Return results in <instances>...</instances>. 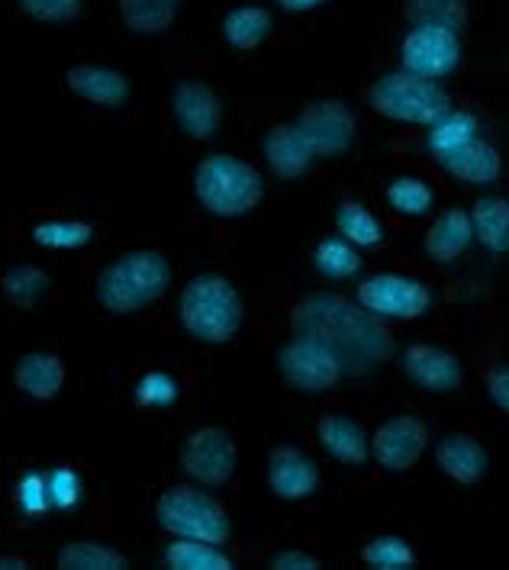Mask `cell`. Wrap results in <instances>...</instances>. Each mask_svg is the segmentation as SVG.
<instances>
[{
  "label": "cell",
  "instance_id": "1",
  "mask_svg": "<svg viewBox=\"0 0 509 570\" xmlns=\"http://www.w3.org/2000/svg\"><path fill=\"white\" fill-rule=\"evenodd\" d=\"M291 332L330 345L345 367V377H371L397 358V338L388 323L335 291L303 294L291 309Z\"/></svg>",
  "mask_w": 509,
  "mask_h": 570
},
{
  "label": "cell",
  "instance_id": "2",
  "mask_svg": "<svg viewBox=\"0 0 509 570\" xmlns=\"http://www.w3.org/2000/svg\"><path fill=\"white\" fill-rule=\"evenodd\" d=\"M175 281L172 262L155 248H129L94 281V301L110 316H136L158 303Z\"/></svg>",
  "mask_w": 509,
  "mask_h": 570
},
{
  "label": "cell",
  "instance_id": "3",
  "mask_svg": "<svg viewBox=\"0 0 509 570\" xmlns=\"http://www.w3.org/2000/svg\"><path fill=\"white\" fill-rule=\"evenodd\" d=\"M178 323L200 345H229L245 323L239 287L223 274H194L178 297Z\"/></svg>",
  "mask_w": 509,
  "mask_h": 570
},
{
  "label": "cell",
  "instance_id": "4",
  "mask_svg": "<svg viewBox=\"0 0 509 570\" xmlns=\"http://www.w3.org/2000/svg\"><path fill=\"white\" fill-rule=\"evenodd\" d=\"M194 200L213 219H242L265 200L262 171L229 151H213L194 168Z\"/></svg>",
  "mask_w": 509,
  "mask_h": 570
},
{
  "label": "cell",
  "instance_id": "5",
  "mask_svg": "<svg viewBox=\"0 0 509 570\" xmlns=\"http://www.w3.org/2000/svg\"><path fill=\"white\" fill-rule=\"evenodd\" d=\"M368 107L390 122L403 126H422L429 129L435 120H442L451 110V94L442 81L410 75L403 68L381 75L368 88Z\"/></svg>",
  "mask_w": 509,
  "mask_h": 570
},
{
  "label": "cell",
  "instance_id": "6",
  "mask_svg": "<svg viewBox=\"0 0 509 570\" xmlns=\"http://www.w3.org/2000/svg\"><path fill=\"white\" fill-rule=\"evenodd\" d=\"M155 522L172 539H200L223 544L233 532L229 512L207 490L178 483L158 493L155 500Z\"/></svg>",
  "mask_w": 509,
  "mask_h": 570
},
{
  "label": "cell",
  "instance_id": "7",
  "mask_svg": "<svg viewBox=\"0 0 509 570\" xmlns=\"http://www.w3.org/2000/svg\"><path fill=\"white\" fill-rule=\"evenodd\" d=\"M352 301L359 303L361 309H368L371 316H378L381 323H413V320H422L432 313L435 294L417 274L374 271L355 284Z\"/></svg>",
  "mask_w": 509,
  "mask_h": 570
},
{
  "label": "cell",
  "instance_id": "8",
  "mask_svg": "<svg viewBox=\"0 0 509 570\" xmlns=\"http://www.w3.org/2000/svg\"><path fill=\"white\" fill-rule=\"evenodd\" d=\"M274 367L281 374V381L300 396H323L339 387V381L345 377V367L330 345H323L313 335H300L291 332V338H284L274 352Z\"/></svg>",
  "mask_w": 509,
  "mask_h": 570
},
{
  "label": "cell",
  "instance_id": "9",
  "mask_svg": "<svg viewBox=\"0 0 509 570\" xmlns=\"http://www.w3.org/2000/svg\"><path fill=\"white\" fill-rule=\"evenodd\" d=\"M291 122L303 136V142L310 146L316 161L345 158L349 151L355 149V142H359V117L339 97L310 100Z\"/></svg>",
  "mask_w": 509,
  "mask_h": 570
},
{
  "label": "cell",
  "instance_id": "10",
  "mask_svg": "<svg viewBox=\"0 0 509 570\" xmlns=\"http://www.w3.org/2000/svg\"><path fill=\"white\" fill-rule=\"evenodd\" d=\"M397 59H400V68L410 75L446 81L464 61V39H461V32L449 30V27L413 23L400 39Z\"/></svg>",
  "mask_w": 509,
  "mask_h": 570
},
{
  "label": "cell",
  "instance_id": "11",
  "mask_svg": "<svg viewBox=\"0 0 509 570\" xmlns=\"http://www.w3.org/2000/svg\"><path fill=\"white\" fill-rule=\"evenodd\" d=\"M178 461L184 474L200 487H226L239 468V445L229 429L204 425L184 439Z\"/></svg>",
  "mask_w": 509,
  "mask_h": 570
},
{
  "label": "cell",
  "instance_id": "12",
  "mask_svg": "<svg viewBox=\"0 0 509 570\" xmlns=\"http://www.w3.org/2000/svg\"><path fill=\"white\" fill-rule=\"evenodd\" d=\"M429 425L413 413H397L371 432V461L384 474H410L429 451Z\"/></svg>",
  "mask_w": 509,
  "mask_h": 570
},
{
  "label": "cell",
  "instance_id": "13",
  "mask_svg": "<svg viewBox=\"0 0 509 570\" xmlns=\"http://www.w3.org/2000/svg\"><path fill=\"white\" fill-rule=\"evenodd\" d=\"M397 364L403 371V377L420 387L422 393H435V396H449L464 384V364L461 358L432 342H410L400 355Z\"/></svg>",
  "mask_w": 509,
  "mask_h": 570
},
{
  "label": "cell",
  "instance_id": "14",
  "mask_svg": "<svg viewBox=\"0 0 509 570\" xmlns=\"http://www.w3.org/2000/svg\"><path fill=\"white\" fill-rule=\"evenodd\" d=\"M172 117L178 122V129L187 139H197V142H207L213 139L223 122H226V107H223V97L213 90V85L200 81V78H184L172 88Z\"/></svg>",
  "mask_w": 509,
  "mask_h": 570
},
{
  "label": "cell",
  "instance_id": "15",
  "mask_svg": "<svg viewBox=\"0 0 509 570\" xmlns=\"http://www.w3.org/2000/svg\"><path fill=\"white\" fill-rule=\"evenodd\" d=\"M265 481L274 500L281 503H303L310 497H316L323 471L316 464V458L300 445L281 442L268 454V468H265Z\"/></svg>",
  "mask_w": 509,
  "mask_h": 570
},
{
  "label": "cell",
  "instance_id": "16",
  "mask_svg": "<svg viewBox=\"0 0 509 570\" xmlns=\"http://www.w3.org/2000/svg\"><path fill=\"white\" fill-rule=\"evenodd\" d=\"M65 88L68 94L81 97L90 107L100 110H123L133 97V85L120 68L97 65V61H78L65 71Z\"/></svg>",
  "mask_w": 509,
  "mask_h": 570
},
{
  "label": "cell",
  "instance_id": "17",
  "mask_svg": "<svg viewBox=\"0 0 509 570\" xmlns=\"http://www.w3.org/2000/svg\"><path fill=\"white\" fill-rule=\"evenodd\" d=\"M490 451L471 432H446L435 442V468L458 487H478L490 474Z\"/></svg>",
  "mask_w": 509,
  "mask_h": 570
},
{
  "label": "cell",
  "instance_id": "18",
  "mask_svg": "<svg viewBox=\"0 0 509 570\" xmlns=\"http://www.w3.org/2000/svg\"><path fill=\"white\" fill-rule=\"evenodd\" d=\"M316 445L342 468H364L371 461V435L345 413H323L316 420Z\"/></svg>",
  "mask_w": 509,
  "mask_h": 570
},
{
  "label": "cell",
  "instance_id": "19",
  "mask_svg": "<svg viewBox=\"0 0 509 570\" xmlns=\"http://www.w3.org/2000/svg\"><path fill=\"white\" fill-rule=\"evenodd\" d=\"M474 245L471 213L464 207H446L422 233V255L432 265H454Z\"/></svg>",
  "mask_w": 509,
  "mask_h": 570
},
{
  "label": "cell",
  "instance_id": "20",
  "mask_svg": "<svg viewBox=\"0 0 509 570\" xmlns=\"http://www.w3.org/2000/svg\"><path fill=\"white\" fill-rule=\"evenodd\" d=\"M451 180L468 184V187H493L503 178V155L493 142H487L483 136L471 139L468 146L449 151L446 158L435 161Z\"/></svg>",
  "mask_w": 509,
  "mask_h": 570
},
{
  "label": "cell",
  "instance_id": "21",
  "mask_svg": "<svg viewBox=\"0 0 509 570\" xmlns=\"http://www.w3.org/2000/svg\"><path fill=\"white\" fill-rule=\"evenodd\" d=\"M262 155H265V165H268L271 175L281 180H300L316 165L313 151L294 129V122L271 126L265 139H262Z\"/></svg>",
  "mask_w": 509,
  "mask_h": 570
},
{
  "label": "cell",
  "instance_id": "22",
  "mask_svg": "<svg viewBox=\"0 0 509 570\" xmlns=\"http://www.w3.org/2000/svg\"><path fill=\"white\" fill-rule=\"evenodd\" d=\"M65 381H68V367L52 352H30L13 364V387L39 403L56 400L65 391Z\"/></svg>",
  "mask_w": 509,
  "mask_h": 570
},
{
  "label": "cell",
  "instance_id": "23",
  "mask_svg": "<svg viewBox=\"0 0 509 570\" xmlns=\"http://www.w3.org/2000/svg\"><path fill=\"white\" fill-rule=\"evenodd\" d=\"M274 32V17L262 3H239L223 17V39L236 52H255L268 42Z\"/></svg>",
  "mask_w": 509,
  "mask_h": 570
},
{
  "label": "cell",
  "instance_id": "24",
  "mask_svg": "<svg viewBox=\"0 0 509 570\" xmlns=\"http://www.w3.org/2000/svg\"><path fill=\"white\" fill-rule=\"evenodd\" d=\"M52 294V274L32 262H20L0 274V297L17 309H36Z\"/></svg>",
  "mask_w": 509,
  "mask_h": 570
},
{
  "label": "cell",
  "instance_id": "25",
  "mask_svg": "<svg viewBox=\"0 0 509 570\" xmlns=\"http://www.w3.org/2000/svg\"><path fill=\"white\" fill-rule=\"evenodd\" d=\"M335 233L342 239L352 242V245H359L361 252L364 248H381L384 239H388V226L381 223V216L371 207H364L355 197L339 200V207H335Z\"/></svg>",
  "mask_w": 509,
  "mask_h": 570
},
{
  "label": "cell",
  "instance_id": "26",
  "mask_svg": "<svg viewBox=\"0 0 509 570\" xmlns=\"http://www.w3.org/2000/svg\"><path fill=\"white\" fill-rule=\"evenodd\" d=\"M123 30L133 36H161L175 27L180 0H117Z\"/></svg>",
  "mask_w": 509,
  "mask_h": 570
},
{
  "label": "cell",
  "instance_id": "27",
  "mask_svg": "<svg viewBox=\"0 0 509 570\" xmlns=\"http://www.w3.org/2000/svg\"><path fill=\"white\" fill-rule=\"evenodd\" d=\"M480 136V117L474 110H458V107H451L449 114L442 117V120H435L429 129H425V151H429V158L432 161H439V158H446L449 151L461 149V146H468L471 139H478Z\"/></svg>",
  "mask_w": 509,
  "mask_h": 570
},
{
  "label": "cell",
  "instance_id": "28",
  "mask_svg": "<svg viewBox=\"0 0 509 570\" xmlns=\"http://www.w3.org/2000/svg\"><path fill=\"white\" fill-rule=\"evenodd\" d=\"M474 242H480L490 255H509V200L487 194L478 197L471 207Z\"/></svg>",
  "mask_w": 509,
  "mask_h": 570
},
{
  "label": "cell",
  "instance_id": "29",
  "mask_svg": "<svg viewBox=\"0 0 509 570\" xmlns=\"http://www.w3.org/2000/svg\"><path fill=\"white\" fill-rule=\"evenodd\" d=\"M435 200H439L435 187L425 178H420V175H397L384 187V204L400 219H422V216H429V213L435 210Z\"/></svg>",
  "mask_w": 509,
  "mask_h": 570
},
{
  "label": "cell",
  "instance_id": "30",
  "mask_svg": "<svg viewBox=\"0 0 509 570\" xmlns=\"http://www.w3.org/2000/svg\"><path fill=\"white\" fill-rule=\"evenodd\" d=\"M161 564L168 570H233L236 561L223 551V544L200 539H175L161 551Z\"/></svg>",
  "mask_w": 509,
  "mask_h": 570
},
{
  "label": "cell",
  "instance_id": "31",
  "mask_svg": "<svg viewBox=\"0 0 509 570\" xmlns=\"http://www.w3.org/2000/svg\"><path fill=\"white\" fill-rule=\"evenodd\" d=\"M361 265H364V258H361L359 245L342 239L339 233L320 239L316 242V248H313V271H316L323 281H332V284H339V281H355L361 274Z\"/></svg>",
  "mask_w": 509,
  "mask_h": 570
},
{
  "label": "cell",
  "instance_id": "32",
  "mask_svg": "<svg viewBox=\"0 0 509 570\" xmlns=\"http://www.w3.org/2000/svg\"><path fill=\"white\" fill-rule=\"evenodd\" d=\"M61 570H126L129 561L120 548L100 541H65L56 554Z\"/></svg>",
  "mask_w": 509,
  "mask_h": 570
},
{
  "label": "cell",
  "instance_id": "33",
  "mask_svg": "<svg viewBox=\"0 0 509 570\" xmlns=\"http://www.w3.org/2000/svg\"><path fill=\"white\" fill-rule=\"evenodd\" d=\"M403 17L410 23L449 27L461 32L471 20V7L468 0H403Z\"/></svg>",
  "mask_w": 509,
  "mask_h": 570
},
{
  "label": "cell",
  "instance_id": "34",
  "mask_svg": "<svg viewBox=\"0 0 509 570\" xmlns=\"http://www.w3.org/2000/svg\"><path fill=\"white\" fill-rule=\"evenodd\" d=\"M30 239L49 252H75L94 239V226L85 219H42L30 229Z\"/></svg>",
  "mask_w": 509,
  "mask_h": 570
},
{
  "label": "cell",
  "instance_id": "35",
  "mask_svg": "<svg viewBox=\"0 0 509 570\" xmlns=\"http://www.w3.org/2000/svg\"><path fill=\"white\" fill-rule=\"evenodd\" d=\"M420 554L403 535H374L361 548V564L371 570H410L417 568Z\"/></svg>",
  "mask_w": 509,
  "mask_h": 570
},
{
  "label": "cell",
  "instance_id": "36",
  "mask_svg": "<svg viewBox=\"0 0 509 570\" xmlns=\"http://www.w3.org/2000/svg\"><path fill=\"white\" fill-rule=\"evenodd\" d=\"M180 381L168 371H146L136 387H133V400L139 410H168L180 400Z\"/></svg>",
  "mask_w": 509,
  "mask_h": 570
},
{
  "label": "cell",
  "instance_id": "37",
  "mask_svg": "<svg viewBox=\"0 0 509 570\" xmlns=\"http://www.w3.org/2000/svg\"><path fill=\"white\" fill-rule=\"evenodd\" d=\"M13 507L23 519H42L46 512L52 510L49 500V474L42 471H27L20 474L13 483Z\"/></svg>",
  "mask_w": 509,
  "mask_h": 570
},
{
  "label": "cell",
  "instance_id": "38",
  "mask_svg": "<svg viewBox=\"0 0 509 570\" xmlns=\"http://www.w3.org/2000/svg\"><path fill=\"white\" fill-rule=\"evenodd\" d=\"M81 497H85V478H81L78 468L59 464V468L49 471V500H52V510H78L81 507Z\"/></svg>",
  "mask_w": 509,
  "mask_h": 570
},
{
  "label": "cell",
  "instance_id": "39",
  "mask_svg": "<svg viewBox=\"0 0 509 570\" xmlns=\"http://www.w3.org/2000/svg\"><path fill=\"white\" fill-rule=\"evenodd\" d=\"M17 7L36 20V23H49V27H65L75 23L85 13V0H17Z\"/></svg>",
  "mask_w": 509,
  "mask_h": 570
},
{
  "label": "cell",
  "instance_id": "40",
  "mask_svg": "<svg viewBox=\"0 0 509 570\" xmlns=\"http://www.w3.org/2000/svg\"><path fill=\"white\" fill-rule=\"evenodd\" d=\"M483 391H487V400L509 420V361H497L483 374Z\"/></svg>",
  "mask_w": 509,
  "mask_h": 570
},
{
  "label": "cell",
  "instance_id": "41",
  "mask_svg": "<svg viewBox=\"0 0 509 570\" xmlns=\"http://www.w3.org/2000/svg\"><path fill=\"white\" fill-rule=\"evenodd\" d=\"M271 570H323V561L306 548H281L268 558Z\"/></svg>",
  "mask_w": 509,
  "mask_h": 570
},
{
  "label": "cell",
  "instance_id": "42",
  "mask_svg": "<svg viewBox=\"0 0 509 570\" xmlns=\"http://www.w3.org/2000/svg\"><path fill=\"white\" fill-rule=\"evenodd\" d=\"M284 13H313V10H320V7H326V0H274Z\"/></svg>",
  "mask_w": 509,
  "mask_h": 570
},
{
  "label": "cell",
  "instance_id": "43",
  "mask_svg": "<svg viewBox=\"0 0 509 570\" xmlns=\"http://www.w3.org/2000/svg\"><path fill=\"white\" fill-rule=\"evenodd\" d=\"M27 558H20V554H0V570H27Z\"/></svg>",
  "mask_w": 509,
  "mask_h": 570
},
{
  "label": "cell",
  "instance_id": "44",
  "mask_svg": "<svg viewBox=\"0 0 509 570\" xmlns=\"http://www.w3.org/2000/svg\"><path fill=\"white\" fill-rule=\"evenodd\" d=\"M507 200H509V197H507Z\"/></svg>",
  "mask_w": 509,
  "mask_h": 570
}]
</instances>
